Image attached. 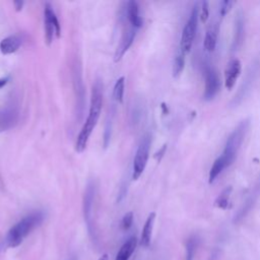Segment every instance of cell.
<instances>
[{"label": "cell", "instance_id": "1", "mask_svg": "<svg viewBox=\"0 0 260 260\" xmlns=\"http://www.w3.org/2000/svg\"><path fill=\"white\" fill-rule=\"evenodd\" d=\"M250 126V120L245 119L241 121L237 127L232 131V133L226 138L224 148L221 154L213 161L208 174L209 184L213 183L215 179L222 173V171L229 168L236 159L239 149L243 143V140L248 132Z\"/></svg>", "mask_w": 260, "mask_h": 260}, {"label": "cell", "instance_id": "2", "mask_svg": "<svg viewBox=\"0 0 260 260\" xmlns=\"http://www.w3.org/2000/svg\"><path fill=\"white\" fill-rule=\"evenodd\" d=\"M102 105H103V86L101 82L96 80L92 85V89H91L90 105H89L87 119L83 124L75 142V150L77 152H82L86 148L89 136L98 124L101 111H102Z\"/></svg>", "mask_w": 260, "mask_h": 260}, {"label": "cell", "instance_id": "3", "mask_svg": "<svg viewBox=\"0 0 260 260\" xmlns=\"http://www.w3.org/2000/svg\"><path fill=\"white\" fill-rule=\"evenodd\" d=\"M44 219V214L42 212H32L18 222H16L7 233L6 235V246L9 248H15L19 246L23 240L34 231L37 226H39Z\"/></svg>", "mask_w": 260, "mask_h": 260}, {"label": "cell", "instance_id": "4", "mask_svg": "<svg viewBox=\"0 0 260 260\" xmlns=\"http://www.w3.org/2000/svg\"><path fill=\"white\" fill-rule=\"evenodd\" d=\"M198 19H199V4L198 2H196L192 7V10L190 12V15L186 24L184 25L182 36H181V42L179 45V47L186 54L190 52L192 44L194 42V38L197 30Z\"/></svg>", "mask_w": 260, "mask_h": 260}, {"label": "cell", "instance_id": "5", "mask_svg": "<svg viewBox=\"0 0 260 260\" xmlns=\"http://www.w3.org/2000/svg\"><path fill=\"white\" fill-rule=\"evenodd\" d=\"M150 144H151V136L150 134H145L141 139L134 156L133 174H132L133 180H137L142 175L146 167L148 156H149Z\"/></svg>", "mask_w": 260, "mask_h": 260}, {"label": "cell", "instance_id": "6", "mask_svg": "<svg viewBox=\"0 0 260 260\" xmlns=\"http://www.w3.org/2000/svg\"><path fill=\"white\" fill-rule=\"evenodd\" d=\"M204 74V92L203 99L205 101H211L220 89V79L216 69L208 63L203 66Z\"/></svg>", "mask_w": 260, "mask_h": 260}, {"label": "cell", "instance_id": "7", "mask_svg": "<svg viewBox=\"0 0 260 260\" xmlns=\"http://www.w3.org/2000/svg\"><path fill=\"white\" fill-rule=\"evenodd\" d=\"M44 22H45V39L46 44L50 46L53 43L54 37L60 38L61 28L54 9L50 3L45 4L44 9Z\"/></svg>", "mask_w": 260, "mask_h": 260}, {"label": "cell", "instance_id": "8", "mask_svg": "<svg viewBox=\"0 0 260 260\" xmlns=\"http://www.w3.org/2000/svg\"><path fill=\"white\" fill-rule=\"evenodd\" d=\"M242 70V64L239 59H232L226 64L224 70V86L228 89H232L239 78Z\"/></svg>", "mask_w": 260, "mask_h": 260}, {"label": "cell", "instance_id": "9", "mask_svg": "<svg viewBox=\"0 0 260 260\" xmlns=\"http://www.w3.org/2000/svg\"><path fill=\"white\" fill-rule=\"evenodd\" d=\"M245 34V19L243 13L240 11L235 19V31L232 42V51H237L243 44Z\"/></svg>", "mask_w": 260, "mask_h": 260}, {"label": "cell", "instance_id": "10", "mask_svg": "<svg viewBox=\"0 0 260 260\" xmlns=\"http://www.w3.org/2000/svg\"><path fill=\"white\" fill-rule=\"evenodd\" d=\"M18 120V112L14 108L0 110V133L12 128Z\"/></svg>", "mask_w": 260, "mask_h": 260}, {"label": "cell", "instance_id": "11", "mask_svg": "<svg viewBox=\"0 0 260 260\" xmlns=\"http://www.w3.org/2000/svg\"><path fill=\"white\" fill-rule=\"evenodd\" d=\"M154 220H155V212H150L144 222V225L141 232V237H140V245L144 248L149 247L151 243Z\"/></svg>", "mask_w": 260, "mask_h": 260}, {"label": "cell", "instance_id": "12", "mask_svg": "<svg viewBox=\"0 0 260 260\" xmlns=\"http://www.w3.org/2000/svg\"><path fill=\"white\" fill-rule=\"evenodd\" d=\"M135 31H136V28L134 27H131L129 29H127L124 35H123V38L121 40V43L119 45V47L117 48V51H116V55H115V61H119L123 55L126 53V51L129 49V47L131 46V44L133 43L134 41V38H135Z\"/></svg>", "mask_w": 260, "mask_h": 260}, {"label": "cell", "instance_id": "13", "mask_svg": "<svg viewBox=\"0 0 260 260\" xmlns=\"http://www.w3.org/2000/svg\"><path fill=\"white\" fill-rule=\"evenodd\" d=\"M136 246H137L136 237H134V236L130 237L119 249L115 260H129L130 257L132 256L133 252L135 251Z\"/></svg>", "mask_w": 260, "mask_h": 260}, {"label": "cell", "instance_id": "14", "mask_svg": "<svg viewBox=\"0 0 260 260\" xmlns=\"http://www.w3.org/2000/svg\"><path fill=\"white\" fill-rule=\"evenodd\" d=\"M21 45V40L17 36H9L0 42V51L3 55L16 52Z\"/></svg>", "mask_w": 260, "mask_h": 260}, {"label": "cell", "instance_id": "15", "mask_svg": "<svg viewBox=\"0 0 260 260\" xmlns=\"http://www.w3.org/2000/svg\"><path fill=\"white\" fill-rule=\"evenodd\" d=\"M127 18L132 27L134 28H139L142 25V18L139 16L138 13V4L135 1H129L127 3Z\"/></svg>", "mask_w": 260, "mask_h": 260}, {"label": "cell", "instance_id": "16", "mask_svg": "<svg viewBox=\"0 0 260 260\" xmlns=\"http://www.w3.org/2000/svg\"><path fill=\"white\" fill-rule=\"evenodd\" d=\"M217 26L212 24L210 25L205 32V37H204V42H203V47L205 49V51L207 52H213L215 47H216V43H217Z\"/></svg>", "mask_w": 260, "mask_h": 260}, {"label": "cell", "instance_id": "17", "mask_svg": "<svg viewBox=\"0 0 260 260\" xmlns=\"http://www.w3.org/2000/svg\"><path fill=\"white\" fill-rule=\"evenodd\" d=\"M186 53L179 47L177 53L174 58V65H173V75L174 77H178L181 75L185 68V57Z\"/></svg>", "mask_w": 260, "mask_h": 260}, {"label": "cell", "instance_id": "18", "mask_svg": "<svg viewBox=\"0 0 260 260\" xmlns=\"http://www.w3.org/2000/svg\"><path fill=\"white\" fill-rule=\"evenodd\" d=\"M233 191L232 186H228L225 187L221 193L216 197L215 201H214V205L218 208L221 209H226L230 205V197H231V193Z\"/></svg>", "mask_w": 260, "mask_h": 260}, {"label": "cell", "instance_id": "19", "mask_svg": "<svg viewBox=\"0 0 260 260\" xmlns=\"http://www.w3.org/2000/svg\"><path fill=\"white\" fill-rule=\"evenodd\" d=\"M124 85H125V78L121 76L120 78L117 79L114 86V98L120 104L123 103V99H124Z\"/></svg>", "mask_w": 260, "mask_h": 260}, {"label": "cell", "instance_id": "20", "mask_svg": "<svg viewBox=\"0 0 260 260\" xmlns=\"http://www.w3.org/2000/svg\"><path fill=\"white\" fill-rule=\"evenodd\" d=\"M195 248H196V241L194 238L188 239L186 243V255L185 260H193L194 254H195Z\"/></svg>", "mask_w": 260, "mask_h": 260}, {"label": "cell", "instance_id": "21", "mask_svg": "<svg viewBox=\"0 0 260 260\" xmlns=\"http://www.w3.org/2000/svg\"><path fill=\"white\" fill-rule=\"evenodd\" d=\"M209 17V3L208 1H203L201 7L199 8V18L202 22H205Z\"/></svg>", "mask_w": 260, "mask_h": 260}, {"label": "cell", "instance_id": "22", "mask_svg": "<svg viewBox=\"0 0 260 260\" xmlns=\"http://www.w3.org/2000/svg\"><path fill=\"white\" fill-rule=\"evenodd\" d=\"M235 4L234 1L231 0H223L219 3V14L221 17H223L225 14H228L230 12V10L232 9L233 5Z\"/></svg>", "mask_w": 260, "mask_h": 260}, {"label": "cell", "instance_id": "23", "mask_svg": "<svg viewBox=\"0 0 260 260\" xmlns=\"http://www.w3.org/2000/svg\"><path fill=\"white\" fill-rule=\"evenodd\" d=\"M132 223H133V212H131V211H129V212H127L124 216H123V218H122V220H121V228L123 229V230H129L130 228H131V225H132Z\"/></svg>", "mask_w": 260, "mask_h": 260}, {"label": "cell", "instance_id": "24", "mask_svg": "<svg viewBox=\"0 0 260 260\" xmlns=\"http://www.w3.org/2000/svg\"><path fill=\"white\" fill-rule=\"evenodd\" d=\"M166 148H167V145H166V144H164V145L158 149V151H156V152H155L154 157L156 158V160H157V161H159V160L161 159V157H162V155H164V153H165V151H166Z\"/></svg>", "mask_w": 260, "mask_h": 260}, {"label": "cell", "instance_id": "25", "mask_svg": "<svg viewBox=\"0 0 260 260\" xmlns=\"http://www.w3.org/2000/svg\"><path fill=\"white\" fill-rule=\"evenodd\" d=\"M13 5H14V8L16 11H20L22 9V6H23V1H13Z\"/></svg>", "mask_w": 260, "mask_h": 260}, {"label": "cell", "instance_id": "26", "mask_svg": "<svg viewBox=\"0 0 260 260\" xmlns=\"http://www.w3.org/2000/svg\"><path fill=\"white\" fill-rule=\"evenodd\" d=\"M7 82H8V77L0 78V88H2L4 85H6Z\"/></svg>", "mask_w": 260, "mask_h": 260}, {"label": "cell", "instance_id": "27", "mask_svg": "<svg viewBox=\"0 0 260 260\" xmlns=\"http://www.w3.org/2000/svg\"><path fill=\"white\" fill-rule=\"evenodd\" d=\"M98 260H109V256L107 254H104L103 256H101Z\"/></svg>", "mask_w": 260, "mask_h": 260}]
</instances>
